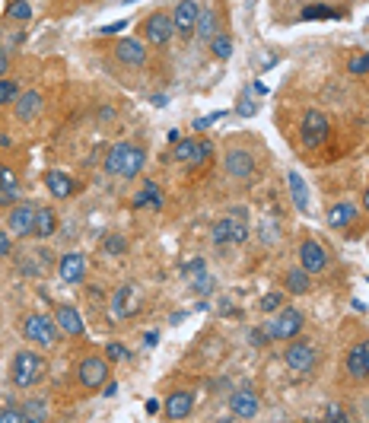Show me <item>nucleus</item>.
<instances>
[{"instance_id": "33", "label": "nucleus", "mask_w": 369, "mask_h": 423, "mask_svg": "<svg viewBox=\"0 0 369 423\" xmlns=\"http://www.w3.org/2000/svg\"><path fill=\"white\" fill-rule=\"evenodd\" d=\"M7 16H10V19H16V23H29V19H32V7L26 3V0H10Z\"/></svg>"}, {"instance_id": "3", "label": "nucleus", "mask_w": 369, "mask_h": 423, "mask_svg": "<svg viewBox=\"0 0 369 423\" xmlns=\"http://www.w3.org/2000/svg\"><path fill=\"white\" fill-rule=\"evenodd\" d=\"M23 337L29 341V344L51 350V347L57 344L61 331H57L55 318H48V315H42V312H32V315H26L23 318Z\"/></svg>"}, {"instance_id": "44", "label": "nucleus", "mask_w": 369, "mask_h": 423, "mask_svg": "<svg viewBox=\"0 0 369 423\" xmlns=\"http://www.w3.org/2000/svg\"><path fill=\"white\" fill-rule=\"evenodd\" d=\"M325 420H334V423H344L347 414L341 411V404H328V411H325Z\"/></svg>"}, {"instance_id": "6", "label": "nucleus", "mask_w": 369, "mask_h": 423, "mask_svg": "<svg viewBox=\"0 0 369 423\" xmlns=\"http://www.w3.org/2000/svg\"><path fill=\"white\" fill-rule=\"evenodd\" d=\"M77 379L83 388H102L109 382V360L105 357H83L77 366Z\"/></svg>"}, {"instance_id": "9", "label": "nucleus", "mask_w": 369, "mask_h": 423, "mask_svg": "<svg viewBox=\"0 0 369 423\" xmlns=\"http://www.w3.org/2000/svg\"><path fill=\"white\" fill-rule=\"evenodd\" d=\"M172 32H175V26H172V16L169 13H153L143 19V39H147L150 45L163 48L165 42L172 39Z\"/></svg>"}, {"instance_id": "11", "label": "nucleus", "mask_w": 369, "mask_h": 423, "mask_svg": "<svg viewBox=\"0 0 369 423\" xmlns=\"http://www.w3.org/2000/svg\"><path fill=\"white\" fill-rule=\"evenodd\" d=\"M299 267L306 274H322L325 267H328V251L315 242V239H306V242L299 245Z\"/></svg>"}, {"instance_id": "28", "label": "nucleus", "mask_w": 369, "mask_h": 423, "mask_svg": "<svg viewBox=\"0 0 369 423\" xmlns=\"http://www.w3.org/2000/svg\"><path fill=\"white\" fill-rule=\"evenodd\" d=\"M23 414H26V420H32V423H45L48 417H51V411H48L45 398H29V401H23Z\"/></svg>"}, {"instance_id": "2", "label": "nucleus", "mask_w": 369, "mask_h": 423, "mask_svg": "<svg viewBox=\"0 0 369 423\" xmlns=\"http://www.w3.org/2000/svg\"><path fill=\"white\" fill-rule=\"evenodd\" d=\"M10 376H13L16 388H32V385L45 376V357H42L39 350H19L13 357V369H10Z\"/></svg>"}, {"instance_id": "20", "label": "nucleus", "mask_w": 369, "mask_h": 423, "mask_svg": "<svg viewBox=\"0 0 369 423\" xmlns=\"http://www.w3.org/2000/svg\"><path fill=\"white\" fill-rule=\"evenodd\" d=\"M197 13H201V7H197V0H179V7H175V16H172L175 32H181V35H188V32H195Z\"/></svg>"}, {"instance_id": "51", "label": "nucleus", "mask_w": 369, "mask_h": 423, "mask_svg": "<svg viewBox=\"0 0 369 423\" xmlns=\"http://www.w3.org/2000/svg\"><path fill=\"white\" fill-rule=\"evenodd\" d=\"M207 125H210V115H207V118H197V121H195V131H197V134L207 131Z\"/></svg>"}, {"instance_id": "18", "label": "nucleus", "mask_w": 369, "mask_h": 423, "mask_svg": "<svg viewBox=\"0 0 369 423\" xmlns=\"http://www.w3.org/2000/svg\"><path fill=\"white\" fill-rule=\"evenodd\" d=\"M165 411L169 420H185V417L195 411V392H172L165 398V404H159Z\"/></svg>"}, {"instance_id": "8", "label": "nucleus", "mask_w": 369, "mask_h": 423, "mask_svg": "<svg viewBox=\"0 0 369 423\" xmlns=\"http://www.w3.org/2000/svg\"><path fill=\"white\" fill-rule=\"evenodd\" d=\"M143 309V293L137 290V283H125L115 296H111V312L115 318H131Z\"/></svg>"}, {"instance_id": "47", "label": "nucleus", "mask_w": 369, "mask_h": 423, "mask_svg": "<svg viewBox=\"0 0 369 423\" xmlns=\"http://www.w3.org/2000/svg\"><path fill=\"white\" fill-rule=\"evenodd\" d=\"M127 26V19H118V23H109V26H102V35H115V32H121Z\"/></svg>"}, {"instance_id": "25", "label": "nucleus", "mask_w": 369, "mask_h": 423, "mask_svg": "<svg viewBox=\"0 0 369 423\" xmlns=\"http://www.w3.org/2000/svg\"><path fill=\"white\" fill-rule=\"evenodd\" d=\"M57 229V213L51 207H35V226H32V235L35 239H48V235H55Z\"/></svg>"}, {"instance_id": "42", "label": "nucleus", "mask_w": 369, "mask_h": 423, "mask_svg": "<svg viewBox=\"0 0 369 423\" xmlns=\"http://www.w3.org/2000/svg\"><path fill=\"white\" fill-rule=\"evenodd\" d=\"M23 420H26L23 408H3L0 411V423H23Z\"/></svg>"}, {"instance_id": "7", "label": "nucleus", "mask_w": 369, "mask_h": 423, "mask_svg": "<svg viewBox=\"0 0 369 423\" xmlns=\"http://www.w3.org/2000/svg\"><path fill=\"white\" fill-rule=\"evenodd\" d=\"M283 363H287V369H290V372H296V376L312 372V366H315V347L309 344V341H296V337H293V344L287 347V353H283Z\"/></svg>"}, {"instance_id": "46", "label": "nucleus", "mask_w": 369, "mask_h": 423, "mask_svg": "<svg viewBox=\"0 0 369 423\" xmlns=\"http://www.w3.org/2000/svg\"><path fill=\"white\" fill-rule=\"evenodd\" d=\"M249 341H251V344H255V347H264L267 341H271V337H267V334H261V328H255V331H251V334H249Z\"/></svg>"}, {"instance_id": "21", "label": "nucleus", "mask_w": 369, "mask_h": 423, "mask_svg": "<svg viewBox=\"0 0 369 423\" xmlns=\"http://www.w3.org/2000/svg\"><path fill=\"white\" fill-rule=\"evenodd\" d=\"M115 57H118L121 64H127V67H141V64L147 61L143 42H137V39H121L118 45H115Z\"/></svg>"}, {"instance_id": "30", "label": "nucleus", "mask_w": 369, "mask_h": 423, "mask_svg": "<svg viewBox=\"0 0 369 423\" xmlns=\"http://www.w3.org/2000/svg\"><path fill=\"white\" fill-rule=\"evenodd\" d=\"M309 274L303 271V267H293V271H287V290L296 293V296H303V293H309Z\"/></svg>"}, {"instance_id": "5", "label": "nucleus", "mask_w": 369, "mask_h": 423, "mask_svg": "<svg viewBox=\"0 0 369 423\" xmlns=\"http://www.w3.org/2000/svg\"><path fill=\"white\" fill-rule=\"evenodd\" d=\"M331 134V121L328 115H322L318 109H309L306 115H303V143H306L309 150H318L325 141H328Z\"/></svg>"}, {"instance_id": "50", "label": "nucleus", "mask_w": 369, "mask_h": 423, "mask_svg": "<svg viewBox=\"0 0 369 423\" xmlns=\"http://www.w3.org/2000/svg\"><path fill=\"white\" fill-rule=\"evenodd\" d=\"M143 408H147V414L153 417V414H159V401H156V398H150L147 404H143Z\"/></svg>"}, {"instance_id": "49", "label": "nucleus", "mask_w": 369, "mask_h": 423, "mask_svg": "<svg viewBox=\"0 0 369 423\" xmlns=\"http://www.w3.org/2000/svg\"><path fill=\"white\" fill-rule=\"evenodd\" d=\"M7 71H10V55L3 51V48H0V77H3Z\"/></svg>"}, {"instance_id": "43", "label": "nucleus", "mask_w": 369, "mask_h": 423, "mask_svg": "<svg viewBox=\"0 0 369 423\" xmlns=\"http://www.w3.org/2000/svg\"><path fill=\"white\" fill-rule=\"evenodd\" d=\"M185 274H188L191 280H197V277L204 274V258H195L191 264H185Z\"/></svg>"}, {"instance_id": "54", "label": "nucleus", "mask_w": 369, "mask_h": 423, "mask_svg": "<svg viewBox=\"0 0 369 423\" xmlns=\"http://www.w3.org/2000/svg\"><path fill=\"white\" fill-rule=\"evenodd\" d=\"M0 16H3V0H0Z\"/></svg>"}, {"instance_id": "15", "label": "nucleus", "mask_w": 369, "mask_h": 423, "mask_svg": "<svg viewBox=\"0 0 369 423\" xmlns=\"http://www.w3.org/2000/svg\"><path fill=\"white\" fill-rule=\"evenodd\" d=\"M57 274H61L64 283H80L87 277V258H83L80 251H67V255H61V261H57Z\"/></svg>"}, {"instance_id": "24", "label": "nucleus", "mask_w": 369, "mask_h": 423, "mask_svg": "<svg viewBox=\"0 0 369 423\" xmlns=\"http://www.w3.org/2000/svg\"><path fill=\"white\" fill-rule=\"evenodd\" d=\"M19 201V179L10 165H0V207Z\"/></svg>"}, {"instance_id": "10", "label": "nucleus", "mask_w": 369, "mask_h": 423, "mask_svg": "<svg viewBox=\"0 0 369 423\" xmlns=\"http://www.w3.org/2000/svg\"><path fill=\"white\" fill-rule=\"evenodd\" d=\"M249 239V226L236 217H226V219H217L213 223V242L217 245H242Z\"/></svg>"}, {"instance_id": "19", "label": "nucleus", "mask_w": 369, "mask_h": 423, "mask_svg": "<svg viewBox=\"0 0 369 423\" xmlns=\"http://www.w3.org/2000/svg\"><path fill=\"white\" fill-rule=\"evenodd\" d=\"M226 172L233 175V179H251V172H255V156H251L249 150H229Z\"/></svg>"}, {"instance_id": "53", "label": "nucleus", "mask_w": 369, "mask_h": 423, "mask_svg": "<svg viewBox=\"0 0 369 423\" xmlns=\"http://www.w3.org/2000/svg\"><path fill=\"white\" fill-rule=\"evenodd\" d=\"M0 147H10V137H7V134H0Z\"/></svg>"}, {"instance_id": "29", "label": "nucleus", "mask_w": 369, "mask_h": 423, "mask_svg": "<svg viewBox=\"0 0 369 423\" xmlns=\"http://www.w3.org/2000/svg\"><path fill=\"white\" fill-rule=\"evenodd\" d=\"M134 207H153V210H163V195H159V188L153 185V181H147L141 195L134 197Z\"/></svg>"}, {"instance_id": "41", "label": "nucleus", "mask_w": 369, "mask_h": 423, "mask_svg": "<svg viewBox=\"0 0 369 423\" xmlns=\"http://www.w3.org/2000/svg\"><path fill=\"white\" fill-rule=\"evenodd\" d=\"M236 111H239V115H242V118H251V115H255V111H258V105H255V102H251V99H249V93H242V96H239V105H236Z\"/></svg>"}, {"instance_id": "36", "label": "nucleus", "mask_w": 369, "mask_h": 423, "mask_svg": "<svg viewBox=\"0 0 369 423\" xmlns=\"http://www.w3.org/2000/svg\"><path fill=\"white\" fill-rule=\"evenodd\" d=\"M131 357V350H127L125 344H118V341H109L105 344V360L109 363H121V360H127Z\"/></svg>"}, {"instance_id": "31", "label": "nucleus", "mask_w": 369, "mask_h": 423, "mask_svg": "<svg viewBox=\"0 0 369 423\" xmlns=\"http://www.w3.org/2000/svg\"><path fill=\"white\" fill-rule=\"evenodd\" d=\"M210 55L217 57V61H229V57H233V39H229L226 32H217L210 39Z\"/></svg>"}, {"instance_id": "37", "label": "nucleus", "mask_w": 369, "mask_h": 423, "mask_svg": "<svg viewBox=\"0 0 369 423\" xmlns=\"http://www.w3.org/2000/svg\"><path fill=\"white\" fill-rule=\"evenodd\" d=\"M277 306H283V293L280 290H271V293H264V296H261V303H258V309L261 312H277Z\"/></svg>"}, {"instance_id": "34", "label": "nucleus", "mask_w": 369, "mask_h": 423, "mask_svg": "<svg viewBox=\"0 0 369 423\" xmlns=\"http://www.w3.org/2000/svg\"><path fill=\"white\" fill-rule=\"evenodd\" d=\"M210 153H213V143H210V141H197V150H195V156L188 159V165H191V169L204 165L207 159H210Z\"/></svg>"}, {"instance_id": "32", "label": "nucleus", "mask_w": 369, "mask_h": 423, "mask_svg": "<svg viewBox=\"0 0 369 423\" xmlns=\"http://www.w3.org/2000/svg\"><path fill=\"white\" fill-rule=\"evenodd\" d=\"M102 251L109 255V258H121L127 251V239L121 233H109L105 235V242H102Z\"/></svg>"}, {"instance_id": "22", "label": "nucleus", "mask_w": 369, "mask_h": 423, "mask_svg": "<svg viewBox=\"0 0 369 423\" xmlns=\"http://www.w3.org/2000/svg\"><path fill=\"white\" fill-rule=\"evenodd\" d=\"M347 372L354 379H366L369 376V344L366 341H360V344L350 347V353H347Z\"/></svg>"}, {"instance_id": "23", "label": "nucleus", "mask_w": 369, "mask_h": 423, "mask_svg": "<svg viewBox=\"0 0 369 423\" xmlns=\"http://www.w3.org/2000/svg\"><path fill=\"white\" fill-rule=\"evenodd\" d=\"M45 185H48V191H51V197H57V201L71 197L73 188H77L71 175L61 172V169H48V172H45Z\"/></svg>"}, {"instance_id": "12", "label": "nucleus", "mask_w": 369, "mask_h": 423, "mask_svg": "<svg viewBox=\"0 0 369 423\" xmlns=\"http://www.w3.org/2000/svg\"><path fill=\"white\" fill-rule=\"evenodd\" d=\"M258 408H261V398L251 388H239V392L229 395V414L236 420H251L258 417Z\"/></svg>"}, {"instance_id": "39", "label": "nucleus", "mask_w": 369, "mask_h": 423, "mask_svg": "<svg viewBox=\"0 0 369 423\" xmlns=\"http://www.w3.org/2000/svg\"><path fill=\"white\" fill-rule=\"evenodd\" d=\"M334 10L331 7H322V3H312V7L303 10V19H334Z\"/></svg>"}, {"instance_id": "26", "label": "nucleus", "mask_w": 369, "mask_h": 423, "mask_svg": "<svg viewBox=\"0 0 369 423\" xmlns=\"http://www.w3.org/2000/svg\"><path fill=\"white\" fill-rule=\"evenodd\" d=\"M217 26H220V16H217V10L204 7L201 13H197V23H195V32H197V39L201 42H210L213 35H217Z\"/></svg>"}, {"instance_id": "17", "label": "nucleus", "mask_w": 369, "mask_h": 423, "mask_svg": "<svg viewBox=\"0 0 369 423\" xmlns=\"http://www.w3.org/2000/svg\"><path fill=\"white\" fill-rule=\"evenodd\" d=\"M357 217H360V210H357L354 201H338V204H331L328 213H325V219H328L331 229H347L354 226Z\"/></svg>"}, {"instance_id": "35", "label": "nucleus", "mask_w": 369, "mask_h": 423, "mask_svg": "<svg viewBox=\"0 0 369 423\" xmlns=\"http://www.w3.org/2000/svg\"><path fill=\"white\" fill-rule=\"evenodd\" d=\"M197 150V137H191V141H179L175 143V163H188L191 156H195Z\"/></svg>"}, {"instance_id": "14", "label": "nucleus", "mask_w": 369, "mask_h": 423, "mask_svg": "<svg viewBox=\"0 0 369 423\" xmlns=\"http://www.w3.org/2000/svg\"><path fill=\"white\" fill-rule=\"evenodd\" d=\"M7 226H10V233L19 235V239H23V235H32V226H35V207L26 204V201L23 204L16 201V207L7 217Z\"/></svg>"}, {"instance_id": "16", "label": "nucleus", "mask_w": 369, "mask_h": 423, "mask_svg": "<svg viewBox=\"0 0 369 423\" xmlns=\"http://www.w3.org/2000/svg\"><path fill=\"white\" fill-rule=\"evenodd\" d=\"M13 109H16V118H19V121H35V118L42 115V109H45V96H42L39 89H29V93L16 96Z\"/></svg>"}, {"instance_id": "13", "label": "nucleus", "mask_w": 369, "mask_h": 423, "mask_svg": "<svg viewBox=\"0 0 369 423\" xmlns=\"http://www.w3.org/2000/svg\"><path fill=\"white\" fill-rule=\"evenodd\" d=\"M55 325L61 334L67 337H80V334H87V325H83V315L77 312V309L71 306V303H61V306L55 309Z\"/></svg>"}, {"instance_id": "45", "label": "nucleus", "mask_w": 369, "mask_h": 423, "mask_svg": "<svg viewBox=\"0 0 369 423\" xmlns=\"http://www.w3.org/2000/svg\"><path fill=\"white\" fill-rule=\"evenodd\" d=\"M261 242L264 245L274 242V219H264V223H261Z\"/></svg>"}, {"instance_id": "40", "label": "nucleus", "mask_w": 369, "mask_h": 423, "mask_svg": "<svg viewBox=\"0 0 369 423\" xmlns=\"http://www.w3.org/2000/svg\"><path fill=\"white\" fill-rule=\"evenodd\" d=\"M347 71H350V77H366L369 73V55H357L347 61Z\"/></svg>"}, {"instance_id": "38", "label": "nucleus", "mask_w": 369, "mask_h": 423, "mask_svg": "<svg viewBox=\"0 0 369 423\" xmlns=\"http://www.w3.org/2000/svg\"><path fill=\"white\" fill-rule=\"evenodd\" d=\"M16 96H19V87H16L13 80H3V77H0V105H13Z\"/></svg>"}, {"instance_id": "48", "label": "nucleus", "mask_w": 369, "mask_h": 423, "mask_svg": "<svg viewBox=\"0 0 369 423\" xmlns=\"http://www.w3.org/2000/svg\"><path fill=\"white\" fill-rule=\"evenodd\" d=\"M10 255V235L0 229V258H7Z\"/></svg>"}, {"instance_id": "1", "label": "nucleus", "mask_w": 369, "mask_h": 423, "mask_svg": "<svg viewBox=\"0 0 369 423\" xmlns=\"http://www.w3.org/2000/svg\"><path fill=\"white\" fill-rule=\"evenodd\" d=\"M147 163V153L137 143H115V147L105 153V172L109 175H121V179H137Z\"/></svg>"}, {"instance_id": "27", "label": "nucleus", "mask_w": 369, "mask_h": 423, "mask_svg": "<svg viewBox=\"0 0 369 423\" xmlns=\"http://www.w3.org/2000/svg\"><path fill=\"white\" fill-rule=\"evenodd\" d=\"M287 181H290V195H293V204H296V210L306 213L309 210V188H306V181H303V175L290 172V175H287Z\"/></svg>"}, {"instance_id": "4", "label": "nucleus", "mask_w": 369, "mask_h": 423, "mask_svg": "<svg viewBox=\"0 0 369 423\" xmlns=\"http://www.w3.org/2000/svg\"><path fill=\"white\" fill-rule=\"evenodd\" d=\"M264 331H267L271 341H293V337H299V331H303V312L293 309V306L280 309Z\"/></svg>"}, {"instance_id": "52", "label": "nucleus", "mask_w": 369, "mask_h": 423, "mask_svg": "<svg viewBox=\"0 0 369 423\" xmlns=\"http://www.w3.org/2000/svg\"><path fill=\"white\" fill-rule=\"evenodd\" d=\"M156 341H159V334H156V331H153V334H147V337H143V344H147V347H156Z\"/></svg>"}]
</instances>
